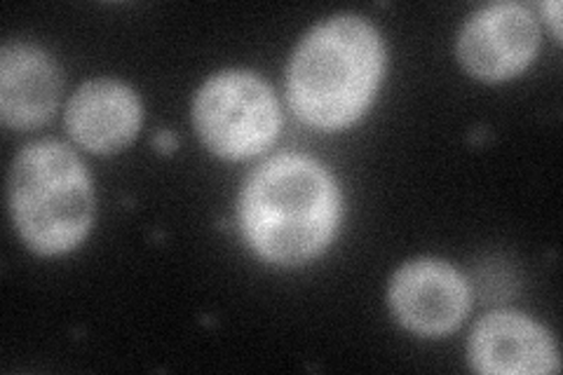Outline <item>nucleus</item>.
<instances>
[{
  "mask_svg": "<svg viewBox=\"0 0 563 375\" xmlns=\"http://www.w3.org/2000/svg\"><path fill=\"white\" fill-rule=\"evenodd\" d=\"M192 120L207 148L221 157H250L268 148L279 130L271 87L246 70H225L202 85Z\"/></svg>",
  "mask_w": 563,
  "mask_h": 375,
  "instance_id": "nucleus-4",
  "label": "nucleus"
},
{
  "mask_svg": "<svg viewBox=\"0 0 563 375\" xmlns=\"http://www.w3.org/2000/svg\"><path fill=\"white\" fill-rule=\"evenodd\" d=\"M59 70L33 45L12 43L0 52V115L14 130L38 128L55 113Z\"/></svg>",
  "mask_w": 563,
  "mask_h": 375,
  "instance_id": "nucleus-9",
  "label": "nucleus"
},
{
  "mask_svg": "<svg viewBox=\"0 0 563 375\" xmlns=\"http://www.w3.org/2000/svg\"><path fill=\"white\" fill-rule=\"evenodd\" d=\"M10 211L22 240L43 256L66 254L92 225L95 195L78 155L57 141H35L10 169Z\"/></svg>",
  "mask_w": 563,
  "mask_h": 375,
  "instance_id": "nucleus-3",
  "label": "nucleus"
},
{
  "mask_svg": "<svg viewBox=\"0 0 563 375\" xmlns=\"http://www.w3.org/2000/svg\"><path fill=\"white\" fill-rule=\"evenodd\" d=\"M390 308L404 327L420 335L449 333L467 315V282L442 261L407 263L390 282Z\"/></svg>",
  "mask_w": 563,
  "mask_h": 375,
  "instance_id": "nucleus-6",
  "label": "nucleus"
},
{
  "mask_svg": "<svg viewBox=\"0 0 563 375\" xmlns=\"http://www.w3.org/2000/svg\"><path fill=\"white\" fill-rule=\"evenodd\" d=\"M559 10H561L559 3H548V5H544V12L550 14V24H552V29H554L556 35H561V16H559Z\"/></svg>",
  "mask_w": 563,
  "mask_h": 375,
  "instance_id": "nucleus-11",
  "label": "nucleus"
},
{
  "mask_svg": "<svg viewBox=\"0 0 563 375\" xmlns=\"http://www.w3.org/2000/svg\"><path fill=\"white\" fill-rule=\"evenodd\" d=\"M470 362L486 375H536L561 368L552 335L519 312L484 317L470 338Z\"/></svg>",
  "mask_w": 563,
  "mask_h": 375,
  "instance_id": "nucleus-7",
  "label": "nucleus"
},
{
  "mask_svg": "<svg viewBox=\"0 0 563 375\" xmlns=\"http://www.w3.org/2000/svg\"><path fill=\"white\" fill-rule=\"evenodd\" d=\"M383 59L378 31L360 16L343 14L314 26L289 62L291 109L312 128H345L372 103Z\"/></svg>",
  "mask_w": 563,
  "mask_h": 375,
  "instance_id": "nucleus-2",
  "label": "nucleus"
},
{
  "mask_svg": "<svg viewBox=\"0 0 563 375\" xmlns=\"http://www.w3.org/2000/svg\"><path fill=\"white\" fill-rule=\"evenodd\" d=\"M341 195L329 172L303 155H277L242 188L240 223L256 252L279 265L317 256L339 225Z\"/></svg>",
  "mask_w": 563,
  "mask_h": 375,
  "instance_id": "nucleus-1",
  "label": "nucleus"
},
{
  "mask_svg": "<svg viewBox=\"0 0 563 375\" xmlns=\"http://www.w3.org/2000/svg\"><path fill=\"white\" fill-rule=\"evenodd\" d=\"M155 146H157V151L172 153V151H174V146H176V139H174L169 132H161V134L155 136Z\"/></svg>",
  "mask_w": 563,
  "mask_h": 375,
  "instance_id": "nucleus-10",
  "label": "nucleus"
},
{
  "mask_svg": "<svg viewBox=\"0 0 563 375\" xmlns=\"http://www.w3.org/2000/svg\"><path fill=\"white\" fill-rule=\"evenodd\" d=\"M141 124V106L128 85L115 80L85 82L66 109V128L80 146L115 153L132 144Z\"/></svg>",
  "mask_w": 563,
  "mask_h": 375,
  "instance_id": "nucleus-8",
  "label": "nucleus"
},
{
  "mask_svg": "<svg viewBox=\"0 0 563 375\" xmlns=\"http://www.w3.org/2000/svg\"><path fill=\"white\" fill-rule=\"evenodd\" d=\"M540 31L519 3H496L474 12L457 38V57L474 78L498 82L517 76L536 57Z\"/></svg>",
  "mask_w": 563,
  "mask_h": 375,
  "instance_id": "nucleus-5",
  "label": "nucleus"
}]
</instances>
